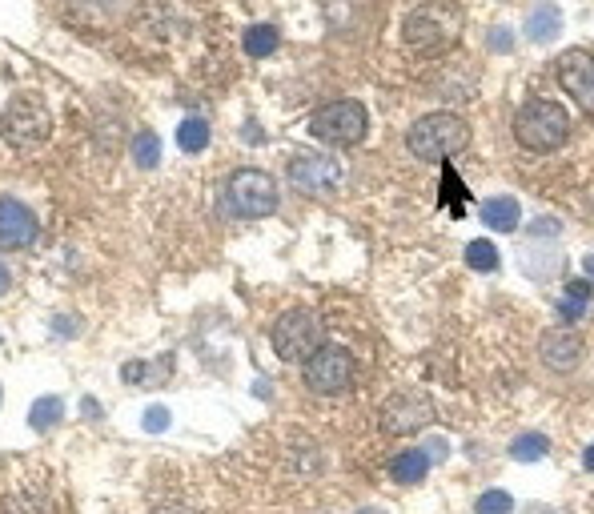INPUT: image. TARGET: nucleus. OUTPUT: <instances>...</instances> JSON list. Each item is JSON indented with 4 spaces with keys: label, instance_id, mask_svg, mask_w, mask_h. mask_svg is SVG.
<instances>
[{
    "label": "nucleus",
    "instance_id": "nucleus-1",
    "mask_svg": "<svg viewBox=\"0 0 594 514\" xmlns=\"http://www.w3.org/2000/svg\"><path fill=\"white\" fill-rule=\"evenodd\" d=\"M466 29V13L450 0H430L418 5L406 21H402V41L418 53V57H446Z\"/></svg>",
    "mask_w": 594,
    "mask_h": 514
},
{
    "label": "nucleus",
    "instance_id": "nucleus-2",
    "mask_svg": "<svg viewBox=\"0 0 594 514\" xmlns=\"http://www.w3.org/2000/svg\"><path fill=\"white\" fill-rule=\"evenodd\" d=\"M570 133V117L558 101H526L518 113H514V141L530 153H554Z\"/></svg>",
    "mask_w": 594,
    "mask_h": 514
},
{
    "label": "nucleus",
    "instance_id": "nucleus-3",
    "mask_svg": "<svg viewBox=\"0 0 594 514\" xmlns=\"http://www.w3.org/2000/svg\"><path fill=\"white\" fill-rule=\"evenodd\" d=\"M470 141V125L458 113H430L422 121H414V129L406 133V145L418 161H446L454 153H462Z\"/></svg>",
    "mask_w": 594,
    "mask_h": 514
},
{
    "label": "nucleus",
    "instance_id": "nucleus-4",
    "mask_svg": "<svg viewBox=\"0 0 594 514\" xmlns=\"http://www.w3.org/2000/svg\"><path fill=\"white\" fill-rule=\"evenodd\" d=\"M0 133L13 149H41L53 137V113L41 93H21L0 113Z\"/></svg>",
    "mask_w": 594,
    "mask_h": 514
},
{
    "label": "nucleus",
    "instance_id": "nucleus-5",
    "mask_svg": "<svg viewBox=\"0 0 594 514\" xmlns=\"http://www.w3.org/2000/svg\"><path fill=\"white\" fill-rule=\"evenodd\" d=\"M225 205L233 217H269L277 209V181L265 169H237L225 181Z\"/></svg>",
    "mask_w": 594,
    "mask_h": 514
},
{
    "label": "nucleus",
    "instance_id": "nucleus-6",
    "mask_svg": "<svg viewBox=\"0 0 594 514\" xmlns=\"http://www.w3.org/2000/svg\"><path fill=\"white\" fill-rule=\"evenodd\" d=\"M326 346V330L318 322V314L310 310H289L277 318L273 326V350L285 362H306L310 354H318Z\"/></svg>",
    "mask_w": 594,
    "mask_h": 514
},
{
    "label": "nucleus",
    "instance_id": "nucleus-7",
    "mask_svg": "<svg viewBox=\"0 0 594 514\" xmlns=\"http://www.w3.org/2000/svg\"><path fill=\"white\" fill-rule=\"evenodd\" d=\"M370 129V113L362 101H330L310 117V133L326 145H358Z\"/></svg>",
    "mask_w": 594,
    "mask_h": 514
},
{
    "label": "nucleus",
    "instance_id": "nucleus-8",
    "mask_svg": "<svg viewBox=\"0 0 594 514\" xmlns=\"http://www.w3.org/2000/svg\"><path fill=\"white\" fill-rule=\"evenodd\" d=\"M354 382V358L342 346H322L306 358V386L314 394H346Z\"/></svg>",
    "mask_w": 594,
    "mask_h": 514
},
{
    "label": "nucleus",
    "instance_id": "nucleus-9",
    "mask_svg": "<svg viewBox=\"0 0 594 514\" xmlns=\"http://www.w3.org/2000/svg\"><path fill=\"white\" fill-rule=\"evenodd\" d=\"M346 169L338 157H326V153H302V157H293L289 161V181L293 189H302L310 197H326L342 185Z\"/></svg>",
    "mask_w": 594,
    "mask_h": 514
},
{
    "label": "nucleus",
    "instance_id": "nucleus-10",
    "mask_svg": "<svg viewBox=\"0 0 594 514\" xmlns=\"http://www.w3.org/2000/svg\"><path fill=\"white\" fill-rule=\"evenodd\" d=\"M430 418H434V402L426 394H418V390H402L382 406V430L394 434V438L422 430Z\"/></svg>",
    "mask_w": 594,
    "mask_h": 514
},
{
    "label": "nucleus",
    "instance_id": "nucleus-11",
    "mask_svg": "<svg viewBox=\"0 0 594 514\" xmlns=\"http://www.w3.org/2000/svg\"><path fill=\"white\" fill-rule=\"evenodd\" d=\"M558 85L578 101L582 113L594 117V57L586 49H566L558 57Z\"/></svg>",
    "mask_w": 594,
    "mask_h": 514
},
{
    "label": "nucleus",
    "instance_id": "nucleus-12",
    "mask_svg": "<svg viewBox=\"0 0 594 514\" xmlns=\"http://www.w3.org/2000/svg\"><path fill=\"white\" fill-rule=\"evenodd\" d=\"M37 241V217L17 197H0V249H29Z\"/></svg>",
    "mask_w": 594,
    "mask_h": 514
},
{
    "label": "nucleus",
    "instance_id": "nucleus-13",
    "mask_svg": "<svg viewBox=\"0 0 594 514\" xmlns=\"http://www.w3.org/2000/svg\"><path fill=\"white\" fill-rule=\"evenodd\" d=\"M582 338L574 334V330H546L542 334V342H538V354H542V362L550 366V370H558V374H566V370H574L578 362H582Z\"/></svg>",
    "mask_w": 594,
    "mask_h": 514
},
{
    "label": "nucleus",
    "instance_id": "nucleus-14",
    "mask_svg": "<svg viewBox=\"0 0 594 514\" xmlns=\"http://www.w3.org/2000/svg\"><path fill=\"white\" fill-rule=\"evenodd\" d=\"M478 213H482V225L498 229V233H514L522 225V205L514 197H490V201H482Z\"/></svg>",
    "mask_w": 594,
    "mask_h": 514
},
{
    "label": "nucleus",
    "instance_id": "nucleus-15",
    "mask_svg": "<svg viewBox=\"0 0 594 514\" xmlns=\"http://www.w3.org/2000/svg\"><path fill=\"white\" fill-rule=\"evenodd\" d=\"M526 33H530L534 45H550L562 33V13H558L554 0H542V5L526 17Z\"/></svg>",
    "mask_w": 594,
    "mask_h": 514
},
{
    "label": "nucleus",
    "instance_id": "nucleus-16",
    "mask_svg": "<svg viewBox=\"0 0 594 514\" xmlns=\"http://www.w3.org/2000/svg\"><path fill=\"white\" fill-rule=\"evenodd\" d=\"M426 470H430V454H426V450H402V454L390 462V478H394V482H406V486L422 482Z\"/></svg>",
    "mask_w": 594,
    "mask_h": 514
},
{
    "label": "nucleus",
    "instance_id": "nucleus-17",
    "mask_svg": "<svg viewBox=\"0 0 594 514\" xmlns=\"http://www.w3.org/2000/svg\"><path fill=\"white\" fill-rule=\"evenodd\" d=\"M209 121H201V117H185L181 125H177V145L185 149V153H201V149H209Z\"/></svg>",
    "mask_w": 594,
    "mask_h": 514
},
{
    "label": "nucleus",
    "instance_id": "nucleus-18",
    "mask_svg": "<svg viewBox=\"0 0 594 514\" xmlns=\"http://www.w3.org/2000/svg\"><path fill=\"white\" fill-rule=\"evenodd\" d=\"M466 266L478 270V274L498 270V249H494V241H486V237L470 241V245H466Z\"/></svg>",
    "mask_w": 594,
    "mask_h": 514
},
{
    "label": "nucleus",
    "instance_id": "nucleus-19",
    "mask_svg": "<svg viewBox=\"0 0 594 514\" xmlns=\"http://www.w3.org/2000/svg\"><path fill=\"white\" fill-rule=\"evenodd\" d=\"M277 41H281V37H277L273 25H253V29L245 33V53H249V57H269V53L277 49Z\"/></svg>",
    "mask_w": 594,
    "mask_h": 514
},
{
    "label": "nucleus",
    "instance_id": "nucleus-20",
    "mask_svg": "<svg viewBox=\"0 0 594 514\" xmlns=\"http://www.w3.org/2000/svg\"><path fill=\"white\" fill-rule=\"evenodd\" d=\"M586 298H590V286H586V282H570V286H566V298L558 302V314H562L566 322L582 318V314H586Z\"/></svg>",
    "mask_w": 594,
    "mask_h": 514
},
{
    "label": "nucleus",
    "instance_id": "nucleus-21",
    "mask_svg": "<svg viewBox=\"0 0 594 514\" xmlns=\"http://www.w3.org/2000/svg\"><path fill=\"white\" fill-rule=\"evenodd\" d=\"M133 161L141 165V169H153L157 161H161V141H157V133H137L133 137Z\"/></svg>",
    "mask_w": 594,
    "mask_h": 514
},
{
    "label": "nucleus",
    "instance_id": "nucleus-22",
    "mask_svg": "<svg viewBox=\"0 0 594 514\" xmlns=\"http://www.w3.org/2000/svg\"><path fill=\"white\" fill-rule=\"evenodd\" d=\"M546 450H550V442H546L542 434H522V438H514V446H510V454H514L518 462H538V458H546Z\"/></svg>",
    "mask_w": 594,
    "mask_h": 514
},
{
    "label": "nucleus",
    "instance_id": "nucleus-23",
    "mask_svg": "<svg viewBox=\"0 0 594 514\" xmlns=\"http://www.w3.org/2000/svg\"><path fill=\"white\" fill-rule=\"evenodd\" d=\"M61 414H65V406H61V398H37V406H33V426L37 430H49V426H57L61 422Z\"/></svg>",
    "mask_w": 594,
    "mask_h": 514
},
{
    "label": "nucleus",
    "instance_id": "nucleus-24",
    "mask_svg": "<svg viewBox=\"0 0 594 514\" xmlns=\"http://www.w3.org/2000/svg\"><path fill=\"white\" fill-rule=\"evenodd\" d=\"M510 510H514V498L506 490H486L474 502V514H510Z\"/></svg>",
    "mask_w": 594,
    "mask_h": 514
},
{
    "label": "nucleus",
    "instance_id": "nucleus-25",
    "mask_svg": "<svg viewBox=\"0 0 594 514\" xmlns=\"http://www.w3.org/2000/svg\"><path fill=\"white\" fill-rule=\"evenodd\" d=\"M141 422H145V430L161 434V430L169 426V410H165V406H153V410H145V418H141Z\"/></svg>",
    "mask_w": 594,
    "mask_h": 514
},
{
    "label": "nucleus",
    "instance_id": "nucleus-26",
    "mask_svg": "<svg viewBox=\"0 0 594 514\" xmlns=\"http://www.w3.org/2000/svg\"><path fill=\"white\" fill-rule=\"evenodd\" d=\"M5 290H9V270H5V262H0V298H5Z\"/></svg>",
    "mask_w": 594,
    "mask_h": 514
},
{
    "label": "nucleus",
    "instance_id": "nucleus-27",
    "mask_svg": "<svg viewBox=\"0 0 594 514\" xmlns=\"http://www.w3.org/2000/svg\"><path fill=\"white\" fill-rule=\"evenodd\" d=\"M582 466H586V470H594V442L586 446V454H582Z\"/></svg>",
    "mask_w": 594,
    "mask_h": 514
},
{
    "label": "nucleus",
    "instance_id": "nucleus-28",
    "mask_svg": "<svg viewBox=\"0 0 594 514\" xmlns=\"http://www.w3.org/2000/svg\"><path fill=\"white\" fill-rule=\"evenodd\" d=\"M586 278H590V282H594V253H590V257H586Z\"/></svg>",
    "mask_w": 594,
    "mask_h": 514
},
{
    "label": "nucleus",
    "instance_id": "nucleus-29",
    "mask_svg": "<svg viewBox=\"0 0 594 514\" xmlns=\"http://www.w3.org/2000/svg\"><path fill=\"white\" fill-rule=\"evenodd\" d=\"M362 514H378V510H362Z\"/></svg>",
    "mask_w": 594,
    "mask_h": 514
}]
</instances>
